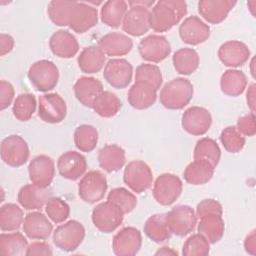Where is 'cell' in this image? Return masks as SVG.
Masks as SVG:
<instances>
[{
  "label": "cell",
  "instance_id": "6da1fadb",
  "mask_svg": "<svg viewBox=\"0 0 256 256\" xmlns=\"http://www.w3.org/2000/svg\"><path fill=\"white\" fill-rule=\"evenodd\" d=\"M187 14V3L183 0H160L150 11V28L155 32H166L178 24Z\"/></svg>",
  "mask_w": 256,
  "mask_h": 256
},
{
  "label": "cell",
  "instance_id": "7a4b0ae2",
  "mask_svg": "<svg viewBox=\"0 0 256 256\" xmlns=\"http://www.w3.org/2000/svg\"><path fill=\"white\" fill-rule=\"evenodd\" d=\"M193 84L186 78L177 77L167 82L160 91V103L167 109L180 110L192 100Z\"/></svg>",
  "mask_w": 256,
  "mask_h": 256
},
{
  "label": "cell",
  "instance_id": "3957f363",
  "mask_svg": "<svg viewBox=\"0 0 256 256\" xmlns=\"http://www.w3.org/2000/svg\"><path fill=\"white\" fill-rule=\"evenodd\" d=\"M27 76L38 91L48 92L56 87L59 80V70L52 61L42 59L30 66Z\"/></svg>",
  "mask_w": 256,
  "mask_h": 256
},
{
  "label": "cell",
  "instance_id": "277c9868",
  "mask_svg": "<svg viewBox=\"0 0 256 256\" xmlns=\"http://www.w3.org/2000/svg\"><path fill=\"white\" fill-rule=\"evenodd\" d=\"M85 237V228L77 220H69L59 225L53 232V243L62 251L72 252L76 250L83 242Z\"/></svg>",
  "mask_w": 256,
  "mask_h": 256
},
{
  "label": "cell",
  "instance_id": "5b68a950",
  "mask_svg": "<svg viewBox=\"0 0 256 256\" xmlns=\"http://www.w3.org/2000/svg\"><path fill=\"white\" fill-rule=\"evenodd\" d=\"M98 22L97 8L85 2L72 1L69 9L67 26L78 34H83Z\"/></svg>",
  "mask_w": 256,
  "mask_h": 256
},
{
  "label": "cell",
  "instance_id": "8992f818",
  "mask_svg": "<svg viewBox=\"0 0 256 256\" xmlns=\"http://www.w3.org/2000/svg\"><path fill=\"white\" fill-rule=\"evenodd\" d=\"M91 218L94 226L99 231L111 233L122 224L124 212L116 204L107 200L94 207Z\"/></svg>",
  "mask_w": 256,
  "mask_h": 256
},
{
  "label": "cell",
  "instance_id": "52a82bcc",
  "mask_svg": "<svg viewBox=\"0 0 256 256\" xmlns=\"http://www.w3.org/2000/svg\"><path fill=\"white\" fill-rule=\"evenodd\" d=\"M107 188L105 175L98 170H92L82 176L78 184V195L84 202L94 204L104 198Z\"/></svg>",
  "mask_w": 256,
  "mask_h": 256
},
{
  "label": "cell",
  "instance_id": "ba28073f",
  "mask_svg": "<svg viewBox=\"0 0 256 256\" xmlns=\"http://www.w3.org/2000/svg\"><path fill=\"white\" fill-rule=\"evenodd\" d=\"M123 181L133 192L140 194L151 187L153 173L144 161L133 160L124 169Z\"/></svg>",
  "mask_w": 256,
  "mask_h": 256
},
{
  "label": "cell",
  "instance_id": "9c48e42d",
  "mask_svg": "<svg viewBox=\"0 0 256 256\" xmlns=\"http://www.w3.org/2000/svg\"><path fill=\"white\" fill-rule=\"evenodd\" d=\"M166 223L172 234L182 237L194 230L197 215L190 206L177 205L166 213Z\"/></svg>",
  "mask_w": 256,
  "mask_h": 256
},
{
  "label": "cell",
  "instance_id": "30bf717a",
  "mask_svg": "<svg viewBox=\"0 0 256 256\" xmlns=\"http://www.w3.org/2000/svg\"><path fill=\"white\" fill-rule=\"evenodd\" d=\"M183 183L181 179L171 173H163L157 177L153 185V197L163 206L173 204L181 195Z\"/></svg>",
  "mask_w": 256,
  "mask_h": 256
},
{
  "label": "cell",
  "instance_id": "8fae6325",
  "mask_svg": "<svg viewBox=\"0 0 256 256\" xmlns=\"http://www.w3.org/2000/svg\"><path fill=\"white\" fill-rule=\"evenodd\" d=\"M29 154L27 142L19 135H9L1 142V159L8 166L20 167L24 165L29 158Z\"/></svg>",
  "mask_w": 256,
  "mask_h": 256
},
{
  "label": "cell",
  "instance_id": "7c38bea8",
  "mask_svg": "<svg viewBox=\"0 0 256 256\" xmlns=\"http://www.w3.org/2000/svg\"><path fill=\"white\" fill-rule=\"evenodd\" d=\"M67 114V105L57 93L43 94L38 101V116L46 123L57 124L62 122Z\"/></svg>",
  "mask_w": 256,
  "mask_h": 256
},
{
  "label": "cell",
  "instance_id": "4fadbf2b",
  "mask_svg": "<svg viewBox=\"0 0 256 256\" xmlns=\"http://www.w3.org/2000/svg\"><path fill=\"white\" fill-rule=\"evenodd\" d=\"M138 51L143 60L159 63L170 55L171 45L166 37L151 34L140 41Z\"/></svg>",
  "mask_w": 256,
  "mask_h": 256
},
{
  "label": "cell",
  "instance_id": "5bb4252c",
  "mask_svg": "<svg viewBox=\"0 0 256 256\" xmlns=\"http://www.w3.org/2000/svg\"><path fill=\"white\" fill-rule=\"evenodd\" d=\"M132 74L133 67L131 63L123 58L108 60L103 71L104 79L116 89L126 88L132 80Z\"/></svg>",
  "mask_w": 256,
  "mask_h": 256
},
{
  "label": "cell",
  "instance_id": "9a60e30c",
  "mask_svg": "<svg viewBox=\"0 0 256 256\" xmlns=\"http://www.w3.org/2000/svg\"><path fill=\"white\" fill-rule=\"evenodd\" d=\"M212 124V116L210 112L200 106H192L182 114V128L189 134L201 136L208 132Z\"/></svg>",
  "mask_w": 256,
  "mask_h": 256
},
{
  "label": "cell",
  "instance_id": "2e32d148",
  "mask_svg": "<svg viewBox=\"0 0 256 256\" xmlns=\"http://www.w3.org/2000/svg\"><path fill=\"white\" fill-rule=\"evenodd\" d=\"M141 245V232L135 227H124L114 235L112 250L117 256H133L139 252Z\"/></svg>",
  "mask_w": 256,
  "mask_h": 256
},
{
  "label": "cell",
  "instance_id": "e0dca14e",
  "mask_svg": "<svg viewBox=\"0 0 256 256\" xmlns=\"http://www.w3.org/2000/svg\"><path fill=\"white\" fill-rule=\"evenodd\" d=\"M122 29L131 36H142L150 29L149 8L141 5H130L123 21Z\"/></svg>",
  "mask_w": 256,
  "mask_h": 256
},
{
  "label": "cell",
  "instance_id": "ac0fdd59",
  "mask_svg": "<svg viewBox=\"0 0 256 256\" xmlns=\"http://www.w3.org/2000/svg\"><path fill=\"white\" fill-rule=\"evenodd\" d=\"M28 174L33 184L42 188H48L55 175L54 160L47 155L34 157L28 165Z\"/></svg>",
  "mask_w": 256,
  "mask_h": 256
},
{
  "label": "cell",
  "instance_id": "d6986e66",
  "mask_svg": "<svg viewBox=\"0 0 256 256\" xmlns=\"http://www.w3.org/2000/svg\"><path fill=\"white\" fill-rule=\"evenodd\" d=\"M181 40L189 45H199L210 36V27L198 16L192 15L184 19L179 26Z\"/></svg>",
  "mask_w": 256,
  "mask_h": 256
},
{
  "label": "cell",
  "instance_id": "ffe728a7",
  "mask_svg": "<svg viewBox=\"0 0 256 256\" xmlns=\"http://www.w3.org/2000/svg\"><path fill=\"white\" fill-rule=\"evenodd\" d=\"M57 169L63 178L75 181L84 175L87 169V161L81 153L67 151L58 158Z\"/></svg>",
  "mask_w": 256,
  "mask_h": 256
},
{
  "label": "cell",
  "instance_id": "44dd1931",
  "mask_svg": "<svg viewBox=\"0 0 256 256\" xmlns=\"http://www.w3.org/2000/svg\"><path fill=\"white\" fill-rule=\"evenodd\" d=\"M220 61L227 67L236 68L245 64L250 58L248 46L237 40H230L221 44L218 49Z\"/></svg>",
  "mask_w": 256,
  "mask_h": 256
},
{
  "label": "cell",
  "instance_id": "7402d4cb",
  "mask_svg": "<svg viewBox=\"0 0 256 256\" xmlns=\"http://www.w3.org/2000/svg\"><path fill=\"white\" fill-rule=\"evenodd\" d=\"M52 197V191L48 188H42L35 184H26L18 192V202L26 210L41 209Z\"/></svg>",
  "mask_w": 256,
  "mask_h": 256
},
{
  "label": "cell",
  "instance_id": "603a6c76",
  "mask_svg": "<svg viewBox=\"0 0 256 256\" xmlns=\"http://www.w3.org/2000/svg\"><path fill=\"white\" fill-rule=\"evenodd\" d=\"M236 3L232 0H200L198 12L208 23L219 24L226 19Z\"/></svg>",
  "mask_w": 256,
  "mask_h": 256
},
{
  "label": "cell",
  "instance_id": "cb8c5ba5",
  "mask_svg": "<svg viewBox=\"0 0 256 256\" xmlns=\"http://www.w3.org/2000/svg\"><path fill=\"white\" fill-rule=\"evenodd\" d=\"M53 231V225L43 213H28L23 220V232L30 239L46 240Z\"/></svg>",
  "mask_w": 256,
  "mask_h": 256
},
{
  "label": "cell",
  "instance_id": "d4e9b609",
  "mask_svg": "<svg viewBox=\"0 0 256 256\" xmlns=\"http://www.w3.org/2000/svg\"><path fill=\"white\" fill-rule=\"evenodd\" d=\"M98 47L107 56H124L132 50L133 41L123 33L110 32L99 39Z\"/></svg>",
  "mask_w": 256,
  "mask_h": 256
},
{
  "label": "cell",
  "instance_id": "484cf974",
  "mask_svg": "<svg viewBox=\"0 0 256 256\" xmlns=\"http://www.w3.org/2000/svg\"><path fill=\"white\" fill-rule=\"evenodd\" d=\"M49 47L54 55L59 58H72L79 50L76 37L67 30L60 29L52 34L49 40Z\"/></svg>",
  "mask_w": 256,
  "mask_h": 256
},
{
  "label": "cell",
  "instance_id": "4316f807",
  "mask_svg": "<svg viewBox=\"0 0 256 256\" xmlns=\"http://www.w3.org/2000/svg\"><path fill=\"white\" fill-rule=\"evenodd\" d=\"M77 100L85 107L92 108L95 99L104 91L102 82L94 77L83 76L77 79L73 87Z\"/></svg>",
  "mask_w": 256,
  "mask_h": 256
},
{
  "label": "cell",
  "instance_id": "83f0119b",
  "mask_svg": "<svg viewBox=\"0 0 256 256\" xmlns=\"http://www.w3.org/2000/svg\"><path fill=\"white\" fill-rule=\"evenodd\" d=\"M157 98V91L148 84L135 82L129 89L128 103L137 110H144L151 107Z\"/></svg>",
  "mask_w": 256,
  "mask_h": 256
},
{
  "label": "cell",
  "instance_id": "f1b7e54d",
  "mask_svg": "<svg viewBox=\"0 0 256 256\" xmlns=\"http://www.w3.org/2000/svg\"><path fill=\"white\" fill-rule=\"evenodd\" d=\"M126 161L125 151L116 144H108L98 152L99 166L106 172H116L120 170Z\"/></svg>",
  "mask_w": 256,
  "mask_h": 256
},
{
  "label": "cell",
  "instance_id": "f546056e",
  "mask_svg": "<svg viewBox=\"0 0 256 256\" xmlns=\"http://www.w3.org/2000/svg\"><path fill=\"white\" fill-rule=\"evenodd\" d=\"M224 220L222 215L218 214H207L202 216L197 227L198 233L201 234L210 244L219 242L224 235Z\"/></svg>",
  "mask_w": 256,
  "mask_h": 256
},
{
  "label": "cell",
  "instance_id": "4dcf8cb0",
  "mask_svg": "<svg viewBox=\"0 0 256 256\" xmlns=\"http://www.w3.org/2000/svg\"><path fill=\"white\" fill-rule=\"evenodd\" d=\"M106 61L105 53L98 46L85 47L77 58L78 67L83 73L93 74L99 72Z\"/></svg>",
  "mask_w": 256,
  "mask_h": 256
},
{
  "label": "cell",
  "instance_id": "1f68e13d",
  "mask_svg": "<svg viewBox=\"0 0 256 256\" xmlns=\"http://www.w3.org/2000/svg\"><path fill=\"white\" fill-rule=\"evenodd\" d=\"M215 167L204 160H194L184 170V180L191 185H203L208 183L214 174Z\"/></svg>",
  "mask_w": 256,
  "mask_h": 256
},
{
  "label": "cell",
  "instance_id": "d6a6232c",
  "mask_svg": "<svg viewBox=\"0 0 256 256\" xmlns=\"http://www.w3.org/2000/svg\"><path fill=\"white\" fill-rule=\"evenodd\" d=\"M247 86L246 75L237 69L226 70L220 78L221 91L231 97H237L241 95Z\"/></svg>",
  "mask_w": 256,
  "mask_h": 256
},
{
  "label": "cell",
  "instance_id": "836d02e7",
  "mask_svg": "<svg viewBox=\"0 0 256 256\" xmlns=\"http://www.w3.org/2000/svg\"><path fill=\"white\" fill-rule=\"evenodd\" d=\"M128 3L124 0H109L103 3L100 11L101 21L111 28L122 25L123 18L127 12Z\"/></svg>",
  "mask_w": 256,
  "mask_h": 256
},
{
  "label": "cell",
  "instance_id": "e575fe53",
  "mask_svg": "<svg viewBox=\"0 0 256 256\" xmlns=\"http://www.w3.org/2000/svg\"><path fill=\"white\" fill-rule=\"evenodd\" d=\"M146 236L155 243H163L171 237V232L166 223V214L150 216L143 227Z\"/></svg>",
  "mask_w": 256,
  "mask_h": 256
},
{
  "label": "cell",
  "instance_id": "d590c367",
  "mask_svg": "<svg viewBox=\"0 0 256 256\" xmlns=\"http://www.w3.org/2000/svg\"><path fill=\"white\" fill-rule=\"evenodd\" d=\"M172 62L176 72L182 75H190L197 70L200 59L196 50L185 47L175 51Z\"/></svg>",
  "mask_w": 256,
  "mask_h": 256
},
{
  "label": "cell",
  "instance_id": "8d00e7d4",
  "mask_svg": "<svg viewBox=\"0 0 256 256\" xmlns=\"http://www.w3.org/2000/svg\"><path fill=\"white\" fill-rule=\"evenodd\" d=\"M28 248L27 239L20 232L1 233L0 235V254L5 256L26 255Z\"/></svg>",
  "mask_w": 256,
  "mask_h": 256
},
{
  "label": "cell",
  "instance_id": "74e56055",
  "mask_svg": "<svg viewBox=\"0 0 256 256\" xmlns=\"http://www.w3.org/2000/svg\"><path fill=\"white\" fill-rule=\"evenodd\" d=\"M122 102L111 91H103L94 101L92 109L101 117L110 118L115 116L121 109Z\"/></svg>",
  "mask_w": 256,
  "mask_h": 256
},
{
  "label": "cell",
  "instance_id": "f35d334b",
  "mask_svg": "<svg viewBox=\"0 0 256 256\" xmlns=\"http://www.w3.org/2000/svg\"><path fill=\"white\" fill-rule=\"evenodd\" d=\"M221 157V150L217 142L211 138L204 137L197 141L194 147V160H204L216 167Z\"/></svg>",
  "mask_w": 256,
  "mask_h": 256
},
{
  "label": "cell",
  "instance_id": "ab89813d",
  "mask_svg": "<svg viewBox=\"0 0 256 256\" xmlns=\"http://www.w3.org/2000/svg\"><path fill=\"white\" fill-rule=\"evenodd\" d=\"M23 222V211L14 203H6L0 208V228L2 231H16Z\"/></svg>",
  "mask_w": 256,
  "mask_h": 256
},
{
  "label": "cell",
  "instance_id": "60d3db41",
  "mask_svg": "<svg viewBox=\"0 0 256 256\" xmlns=\"http://www.w3.org/2000/svg\"><path fill=\"white\" fill-rule=\"evenodd\" d=\"M98 142L97 129L88 124L78 126L74 131V144L82 152H91Z\"/></svg>",
  "mask_w": 256,
  "mask_h": 256
},
{
  "label": "cell",
  "instance_id": "b9f144b4",
  "mask_svg": "<svg viewBox=\"0 0 256 256\" xmlns=\"http://www.w3.org/2000/svg\"><path fill=\"white\" fill-rule=\"evenodd\" d=\"M36 110V98L31 93H21L14 100L12 112L14 117L25 122L31 119Z\"/></svg>",
  "mask_w": 256,
  "mask_h": 256
},
{
  "label": "cell",
  "instance_id": "7bdbcfd3",
  "mask_svg": "<svg viewBox=\"0 0 256 256\" xmlns=\"http://www.w3.org/2000/svg\"><path fill=\"white\" fill-rule=\"evenodd\" d=\"M162 81V73L158 66L154 64L143 63L136 68L135 82L148 84L157 91L161 87Z\"/></svg>",
  "mask_w": 256,
  "mask_h": 256
},
{
  "label": "cell",
  "instance_id": "ee69618b",
  "mask_svg": "<svg viewBox=\"0 0 256 256\" xmlns=\"http://www.w3.org/2000/svg\"><path fill=\"white\" fill-rule=\"evenodd\" d=\"M107 200L116 204L124 212V214L133 211L137 205L136 196L123 187L112 189L107 196Z\"/></svg>",
  "mask_w": 256,
  "mask_h": 256
},
{
  "label": "cell",
  "instance_id": "f6af8a7d",
  "mask_svg": "<svg viewBox=\"0 0 256 256\" xmlns=\"http://www.w3.org/2000/svg\"><path fill=\"white\" fill-rule=\"evenodd\" d=\"M220 141L224 149L229 153H238L245 146V137L237 130L236 126L224 128L220 134Z\"/></svg>",
  "mask_w": 256,
  "mask_h": 256
},
{
  "label": "cell",
  "instance_id": "bcb514c9",
  "mask_svg": "<svg viewBox=\"0 0 256 256\" xmlns=\"http://www.w3.org/2000/svg\"><path fill=\"white\" fill-rule=\"evenodd\" d=\"M45 212L52 222L59 224L69 217L70 207L63 199L52 196L45 205Z\"/></svg>",
  "mask_w": 256,
  "mask_h": 256
},
{
  "label": "cell",
  "instance_id": "7dc6e473",
  "mask_svg": "<svg viewBox=\"0 0 256 256\" xmlns=\"http://www.w3.org/2000/svg\"><path fill=\"white\" fill-rule=\"evenodd\" d=\"M210 252V243L199 233L192 234L183 244L182 255L206 256Z\"/></svg>",
  "mask_w": 256,
  "mask_h": 256
},
{
  "label": "cell",
  "instance_id": "c3c4849f",
  "mask_svg": "<svg viewBox=\"0 0 256 256\" xmlns=\"http://www.w3.org/2000/svg\"><path fill=\"white\" fill-rule=\"evenodd\" d=\"M72 1L53 0L50 1L47 13L50 20L57 26H67V18Z\"/></svg>",
  "mask_w": 256,
  "mask_h": 256
},
{
  "label": "cell",
  "instance_id": "681fc988",
  "mask_svg": "<svg viewBox=\"0 0 256 256\" xmlns=\"http://www.w3.org/2000/svg\"><path fill=\"white\" fill-rule=\"evenodd\" d=\"M207 214H223L222 205L215 199H204L197 204L196 207V215L201 218Z\"/></svg>",
  "mask_w": 256,
  "mask_h": 256
},
{
  "label": "cell",
  "instance_id": "f907efd6",
  "mask_svg": "<svg viewBox=\"0 0 256 256\" xmlns=\"http://www.w3.org/2000/svg\"><path fill=\"white\" fill-rule=\"evenodd\" d=\"M236 128L243 136H254L256 133L255 113L250 112L247 115L240 117L237 121Z\"/></svg>",
  "mask_w": 256,
  "mask_h": 256
},
{
  "label": "cell",
  "instance_id": "816d5d0a",
  "mask_svg": "<svg viewBox=\"0 0 256 256\" xmlns=\"http://www.w3.org/2000/svg\"><path fill=\"white\" fill-rule=\"evenodd\" d=\"M15 95V90L13 85L5 80L0 81V110H5L8 108Z\"/></svg>",
  "mask_w": 256,
  "mask_h": 256
},
{
  "label": "cell",
  "instance_id": "f5cc1de1",
  "mask_svg": "<svg viewBox=\"0 0 256 256\" xmlns=\"http://www.w3.org/2000/svg\"><path fill=\"white\" fill-rule=\"evenodd\" d=\"M26 255L27 256H51L53 255V252H52L51 246L47 242L36 241L28 245Z\"/></svg>",
  "mask_w": 256,
  "mask_h": 256
},
{
  "label": "cell",
  "instance_id": "db71d44e",
  "mask_svg": "<svg viewBox=\"0 0 256 256\" xmlns=\"http://www.w3.org/2000/svg\"><path fill=\"white\" fill-rule=\"evenodd\" d=\"M14 44H15V41L11 35L1 33L0 34V55L4 56L9 52H11L12 49L14 48Z\"/></svg>",
  "mask_w": 256,
  "mask_h": 256
},
{
  "label": "cell",
  "instance_id": "11a10c76",
  "mask_svg": "<svg viewBox=\"0 0 256 256\" xmlns=\"http://www.w3.org/2000/svg\"><path fill=\"white\" fill-rule=\"evenodd\" d=\"M245 251L250 255L256 254V234L255 230H252L244 240Z\"/></svg>",
  "mask_w": 256,
  "mask_h": 256
},
{
  "label": "cell",
  "instance_id": "9f6ffc18",
  "mask_svg": "<svg viewBox=\"0 0 256 256\" xmlns=\"http://www.w3.org/2000/svg\"><path fill=\"white\" fill-rule=\"evenodd\" d=\"M255 89H256V85L255 83H252L247 90L246 93V101H247V105L250 109V111L252 113H255Z\"/></svg>",
  "mask_w": 256,
  "mask_h": 256
},
{
  "label": "cell",
  "instance_id": "6f0895ef",
  "mask_svg": "<svg viewBox=\"0 0 256 256\" xmlns=\"http://www.w3.org/2000/svg\"><path fill=\"white\" fill-rule=\"evenodd\" d=\"M155 255H178L177 251L173 250L172 248L170 247H167V246H163L161 247L160 249H158L156 252H155Z\"/></svg>",
  "mask_w": 256,
  "mask_h": 256
},
{
  "label": "cell",
  "instance_id": "680465c9",
  "mask_svg": "<svg viewBox=\"0 0 256 256\" xmlns=\"http://www.w3.org/2000/svg\"><path fill=\"white\" fill-rule=\"evenodd\" d=\"M153 4H154L153 0H149V1H146V0H130V1H128L129 6L130 5H141V6H145V7L149 8Z\"/></svg>",
  "mask_w": 256,
  "mask_h": 256
},
{
  "label": "cell",
  "instance_id": "91938a15",
  "mask_svg": "<svg viewBox=\"0 0 256 256\" xmlns=\"http://www.w3.org/2000/svg\"><path fill=\"white\" fill-rule=\"evenodd\" d=\"M247 5L250 7V8H249V10H250L251 14L253 15V17H255V13H254V7H255V5H256V1H255V0L249 1V2L247 3Z\"/></svg>",
  "mask_w": 256,
  "mask_h": 256
},
{
  "label": "cell",
  "instance_id": "94428289",
  "mask_svg": "<svg viewBox=\"0 0 256 256\" xmlns=\"http://www.w3.org/2000/svg\"><path fill=\"white\" fill-rule=\"evenodd\" d=\"M250 66H251V75H252V77L254 78V77H255V72H254V58H252L251 63H250Z\"/></svg>",
  "mask_w": 256,
  "mask_h": 256
}]
</instances>
